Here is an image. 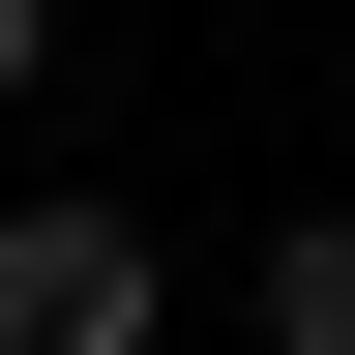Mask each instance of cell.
<instances>
[{"mask_svg":"<svg viewBox=\"0 0 355 355\" xmlns=\"http://www.w3.org/2000/svg\"><path fill=\"white\" fill-rule=\"evenodd\" d=\"M148 326H178L148 207H0V355H148Z\"/></svg>","mask_w":355,"mask_h":355,"instance_id":"obj_1","label":"cell"},{"mask_svg":"<svg viewBox=\"0 0 355 355\" xmlns=\"http://www.w3.org/2000/svg\"><path fill=\"white\" fill-rule=\"evenodd\" d=\"M266 355H355V207H296V237H266Z\"/></svg>","mask_w":355,"mask_h":355,"instance_id":"obj_2","label":"cell"},{"mask_svg":"<svg viewBox=\"0 0 355 355\" xmlns=\"http://www.w3.org/2000/svg\"><path fill=\"white\" fill-rule=\"evenodd\" d=\"M30 89H60V0H0V119H30Z\"/></svg>","mask_w":355,"mask_h":355,"instance_id":"obj_3","label":"cell"}]
</instances>
